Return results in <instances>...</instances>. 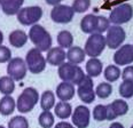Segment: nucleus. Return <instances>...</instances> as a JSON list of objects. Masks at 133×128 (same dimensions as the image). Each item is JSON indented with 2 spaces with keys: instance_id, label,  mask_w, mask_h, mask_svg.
<instances>
[{
  "instance_id": "nucleus-41",
  "label": "nucleus",
  "mask_w": 133,
  "mask_h": 128,
  "mask_svg": "<svg viewBox=\"0 0 133 128\" xmlns=\"http://www.w3.org/2000/svg\"><path fill=\"white\" fill-rule=\"evenodd\" d=\"M0 128H6L5 126H2V125H0Z\"/></svg>"
},
{
  "instance_id": "nucleus-34",
  "label": "nucleus",
  "mask_w": 133,
  "mask_h": 128,
  "mask_svg": "<svg viewBox=\"0 0 133 128\" xmlns=\"http://www.w3.org/2000/svg\"><path fill=\"white\" fill-rule=\"evenodd\" d=\"M12 58V51L7 46L0 45V63H8Z\"/></svg>"
},
{
  "instance_id": "nucleus-17",
  "label": "nucleus",
  "mask_w": 133,
  "mask_h": 128,
  "mask_svg": "<svg viewBox=\"0 0 133 128\" xmlns=\"http://www.w3.org/2000/svg\"><path fill=\"white\" fill-rule=\"evenodd\" d=\"M24 0H0V8L6 15L13 16L18 13Z\"/></svg>"
},
{
  "instance_id": "nucleus-33",
  "label": "nucleus",
  "mask_w": 133,
  "mask_h": 128,
  "mask_svg": "<svg viewBox=\"0 0 133 128\" xmlns=\"http://www.w3.org/2000/svg\"><path fill=\"white\" fill-rule=\"evenodd\" d=\"M91 6V0H74L72 10L75 13H85Z\"/></svg>"
},
{
  "instance_id": "nucleus-37",
  "label": "nucleus",
  "mask_w": 133,
  "mask_h": 128,
  "mask_svg": "<svg viewBox=\"0 0 133 128\" xmlns=\"http://www.w3.org/2000/svg\"><path fill=\"white\" fill-rule=\"evenodd\" d=\"M106 108H107V120H115L116 116L114 113V111L111 110V108H110V105L109 104L106 105Z\"/></svg>"
},
{
  "instance_id": "nucleus-25",
  "label": "nucleus",
  "mask_w": 133,
  "mask_h": 128,
  "mask_svg": "<svg viewBox=\"0 0 133 128\" xmlns=\"http://www.w3.org/2000/svg\"><path fill=\"white\" fill-rule=\"evenodd\" d=\"M15 90V81L8 76L0 77V93L2 95H12Z\"/></svg>"
},
{
  "instance_id": "nucleus-38",
  "label": "nucleus",
  "mask_w": 133,
  "mask_h": 128,
  "mask_svg": "<svg viewBox=\"0 0 133 128\" xmlns=\"http://www.w3.org/2000/svg\"><path fill=\"white\" fill-rule=\"evenodd\" d=\"M48 5H51V6H57V5L61 4V1H63V0H45Z\"/></svg>"
},
{
  "instance_id": "nucleus-42",
  "label": "nucleus",
  "mask_w": 133,
  "mask_h": 128,
  "mask_svg": "<svg viewBox=\"0 0 133 128\" xmlns=\"http://www.w3.org/2000/svg\"><path fill=\"white\" fill-rule=\"evenodd\" d=\"M131 128H133V125H132V126H131Z\"/></svg>"
},
{
  "instance_id": "nucleus-39",
  "label": "nucleus",
  "mask_w": 133,
  "mask_h": 128,
  "mask_svg": "<svg viewBox=\"0 0 133 128\" xmlns=\"http://www.w3.org/2000/svg\"><path fill=\"white\" fill-rule=\"evenodd\" d=\"M109 128H125L123 126V125L121 124V122H118V121H114L111 125L109 126Z\"/></svg>"
},
{
  "instance_id": "nucleus-26",
  "label": "nucleus",
  "mask_w": 133,
  "mask_h": 128,
  "mask_svg": "<svg viewBox=\"0 0 133 128\" xmlns=\"http://www.w3.org/2000/svg\"><path fill=\"white\" fill-rule=\"evenodd\" d=\"M109 105H110V108H111V110L114 111V113H115L116 118L125 116L126 113L129 112V104H127V102H125L123 98L115 99V101L112 103H110Z\"/></svg>"
},
{
  "instance_id": "nucleus-14",
  "label": "nucleus",
  "mask_w": 133,
  "mask_h": 128,
  "mask_svg": "<svg viewBox=\"0 0 133 128\" xmlns=\"http://www.w3.org/2000/svg\"><path fill=\"white\" fill-rule=\"evenodd\" d=\"M114 62L116 65H130L133 63V45H122L114 54Z\"/></svg>"
},
{
  "instance_id": "nucleus-24",
  "label": "nucleus",
  "mask_w": 133,
  "mask_h": 128,
  "mask_svg": "<svg viewBox=\"0 0 133 128\" xmlns=\"http://www.w3.org/2000/svg\"><path fill=\"white\" fill-rule=\"evenodd\" d=\"M57 44H59V47L61 48H70L72 47V44H74V35L72 33L68 30H62L57 33Z\"/></svg>"
},
{
  "instance_id": "nucleus-7",
  "label": "nucleus",
  "mask_w": 133,
  "mask_h": 128,
  "mask_svg": "<svg viewBox=\"0 0 133 128\" xmlns=\"http://www.w3.org/2000/svg\"><path fill=\"white\" fill-rule=\"evenodd\" d=\"M17 15V21L22 25H35L38 24L39 19L43 17V9L39 6H29V7H22Z\"/></svg>"
},
{
  "instance_id": "nucleus-6",
  "label": "nucleus",
  "mask_w": 133,
  "mask_h": 128,
  "mask_svg": "<svg viewBox=\"0 0 133 128\" xmlns=\"http://www.w3.org/2000/svg\"><path fill=\"white\" fill-rule=\"evenodd\" d=\"M25 64L28 71L32 74H39L46 69V58L43 53L39 52L37 48H31L26 53L25 56Z\"/></svg>"
},
{
  "instance_id": "nucleus-29",
  "label": "nucleus",
  "mask_w": 133,
  "mask_h": 128,
  "mask_svg": "<svg viewBox=\"0 0 133 128\" xmlns=\"http://www.w3.org/2000/svg\"><path fill=\"white\" fill-rule=\"evenodd\" d=\"M38 122L43 128H52L55 125V117L51 111H43L38 117Z\"/></svg>"
},
{
  "instance_id": "nucleus-8",
  "label": "nucleus",
  "mask_w": 133,
  "mask_h": 128,
  "mask_svg": "<svg viewBox=\"0 0 133 128\" xmlns=\"http://www.w3.org/2000/svg\"><path fill=\"white\" fill-rule=\"evenodd\" d=\"M133 17V7L130 4H121L110 12L109 22L112 25H121L127 23Z\"/></svg>"
},
{
  "instance_id": "nucleus-11",
  "label": "nucleus",
  "mask_w": 133,
  "mask_h": 128,
  "mask_svg": "<svg viewBox=\"0 0 133 128\" xmlns=\"http://www.w3.org/2000/svg\"><path fill=\"white\" fill-rule=\"evenodd\" d=\"M77 95L80 98V101L85 104H91L95 101V91H94V82L93 79L87 76H85L84 79L80 81L77 87Z\"/></svg>"
},
{
  "instance_id": "nucleus-2",
  "label": "nucleus",
  "mask_w": 133,
  "mask_h": 128,
  "mask_svg": "<svg viewBox=\"0 0 133 128\" xmlns=\"http://www.w3.org/2000/svg\"><path fill=\"white\" fill-rule=\"evenodd\" d=\"M31 42L35 45V48H37L39 52H48L52 48V35L49 32L40 24H35L29 30V34H28Z\"/></svg>"
},
{
  "instance_id": "nucleus-28",
  "label": "nucleus",
  "mask_w": 133,
  "mask_h": 128,
  "mask_svg": "<svg viewBox=\"0 0 133 128\" xmlns=\"http://www.w3.org/2000/svg\"><path fill=\"white\" fill-rule=\"evenodd\" d=\"M95 91V96L101 99H106L112 94V86L109 82H100L96 88L94 89Z\"/></svg>"
},
{
  "instance_id": "nucleus-19",
  "label": "nucleus",
  "mask_w": 133,
  "mask_h": 128,
  "mask_svg": "<svg viewBox=\"0 0 133 128\" xmlns=\"http://www.w3.org/2000/svg\"><path fill=\"white\" fill-rule=\"evenodd\" d=\"M28 34L23 30H14L8 35V41L15 48H22L28 42Z\"/></svg>"
},
{
  "instance_id": "nucleus-30",
  "label": "nucleus",
  "mask_w": 133,
  "mask_h": 128,
  "mask_svg": "<svg viewBox=\"0 0 133 128\" xmlns=\"http://www.w3.org/2000/svg\"><path fill=\"white\" fill-rule=\"evenodd\" d=\"M7 128H29V121L24 116H15L8 121Z\"/></svg>"
},
{
  "instance_id": "nucleus-4",
  "label": "nucleus",
  "mask_w": 133,
  "mask_h": 128,
  "mask_svg": "<svg viewBox=\"0 0 133 128\" xmlns=\"http://www.w3.org/2000/svg\"><path fill=\"white\" fill-rule=\"evenodd\" d=\"M57 74H59V78L62 81L72 83L74 86H78L80 81L86 76L84 70L79 65L71 64L69 62H64L63 64H61L59 66V70H57Z\"/></svg>"
},
{
  "instance_id": "nucleus-13",
  "label": "nucleus",
  "mask_w": 133,
  "mask_h": 128,
  "mask_svg": "<svg viewBox=\"0 0 133 128\" xmlns=\"http://www.w3.org/2000/svg\"><path fill=\"white\" fill-rule=\"evenodd\" d=\"M71 121L76 128H87L91 121V110L86 105H78L72 110Z\"/></svg>"
},
{
  "instance_id": "nucleus-31",
  "label": "nucleus",
  "mask_w": 133,
  "mask_h": 128,
  "mask_svg": "<svg viewBox=\"0 0 133 128\" xmlns=\"http://www.w3.org/2000/svg\"><path fill=\"white\" fill-rule=\"evenodd\" d=\"M119 95L123 98H132L133 97V82L131 81H123L118 87Z\"/></svg>"
},
{
  "instance_id": "nucleus-3",
  "label": "nucleus",
  "mask_w": 133,
  "mask_h": 128,
  "mask_svg": "<svg viewBox=\"0 0 133 128\" xmlns=\"http://www.w3.org/2000/svg\"><path fill=\"white\" fill-rule=\"evenodd\" d=\"M39 93L36 88L33 87H26L23 91L18 95L17 101H16V109L20 113H29L35 109L37 103L39 102Z\"/></svg>"
},
{
  "instance_id": "nucleus-22",
  "label": "nucleus",
  "mask_w": 133,
  "mask_h": 128,
  "mask_svg": "<svg viewBox=\"0 0 133 128\" xmlns=\"http://www.w3.org/2000/svg\"><path fill=\"white\" fill-rule=\"evenodd\" d=\"M72 115V106L69 102H57L54 106V116L57 117L61 120L70 118Z\"/></svg>"
},
{
  "instance_id": "nucleus-10",
  "label": "nucleus",
  "mask_w": 133,
  "mask_h": 128,
  "mask_svg": "<svg viewBox=\"0 0 133 128\" xmlns=\"http://www.w3.org/2000/svg\"><path fill=\"white\" fill-rule=\"evenodd\" d=\"M125 37V30L121 25H110L107 30L106 45L110 49H117L123 45Z\"/></svg>"
},
{
  "instance_id": "nucleus-36",
  "label": "nucleus",
  "mask_w": 133,
  "mask_h": 128,
  "mask_svg": "<svg viewBox=\"0 0 133 128\" xmlns=\"http://www.w3.org/2000/svg\"><path fill=\"white\" fill-rule=\"evenodd\" d=\"M54 128H76V127L68 121H60L56 125H54Z\"/></svg>"
},
{
  "instance_id": "nucleus-15",
  "label": "nucleus",
  "mask_w": 133,
  "mask_h": 128,
  "mask_svg": "<svg viewBox=\"0 0 133 128\" xmlns=\"http://www.w3.org/2000/svg\"><path fill=\"white\" fill-rule=\"evenodd\" d=\"M76 95V87L72 83L62 81L55 89V96L62 102H69Z\"/></svg>"
},
{
  "instance_id": "nucleus-18",
  "label": "nucleus",
  "mask_w": 133,
  "mask_h": 128,
  "mask_svg": "<svg viewBox=\"0 0 133 128\" xmlns=\"http://www.w3.org/2000/svg\"><path fill=\"white\" fill-rule=\"evenodd\" d=\"M85 56H86V54H85L84 49L78 46L70 47L68 52H65V58L68 60V62L71 64H76V65L84 62Z\"/></svg>"
},
{
  "instance_id": "nucleus-16",
  "label": "nucleus",
  "mask_w": 133,
  "mask_h": 128,
  "mask_svg": "<svg viewBox=\"0 0 133 128\" xmlns=\"http://www.w3.org/2000/svg\"><path fill=\"white\" fill-rule=\"evenodd\" d=\"M46 63L53 66H60L65 62V51L61 47H52L46 55Z\"/></svg>"
},
{
  "instance_id": "nucleus-23",
  "label": "nucleus",
  "mask_w": 133,
  "mask_h": 128,
  "mask_svg": "<svg viewBox=\"0 0 133 128\" xmlns=\"http://www.w3.org/2000/svg\"><path fill=\"white\" fill-rule=\"evenodd\" d=\"M40 108L43 111H51L55 106V94L52 90H45L40 96Z\"/></svg>"
},
{
  "instance_id": "nucleus-12",
  "label": "nucleus",
  "mask_w": 133,
  "mask_h": 128,
  "mask_svg": "<svg viewBox=\"0 0 133 128\" xmlns=\"http://www.w3.org/2000/svg\"><path fill=\"white\" fill-rule=\"evenodd\" d=\"M75 12L72 10L71 6L68 5H57L54 6L51 10V18L52 21L59 24H68L74 19Z\"/></svg>"
},
{
  "instance_id": "nucleus-1",
  "label": "nucleus",
  "mask_w": 133,
  "mask_h": 128,
  "mask_svg": "<svg viewBox=\"0 0 133 128\" xmlns=\"http://www.w3.org/2000/svg\"><path fill=\"white\" fill-rule=\"evenodd\" d=\"M109 26L110 22L107 17L98 16L94 14H87L80 21V29L83 32L87 33V34H93V33L102 34L104 31H107Z\"/></svg>"
},
{
  "instance_id": "nucleus-5",
  "label": "nucleus",
  "mask_w": 133,
  "mask_h": 128,
  "mask_svg": "<svg viewBox=\"0 0 133 128\" xmlns=\"http://www.w3.org/2000/svg\"><path fill=\"white\" fill-rule=\"evenodd\" d=\"M106 47V37L100 33H93L90 34L85 42L84 52L86 56H90L91 58H98V56L103 53Z\"/></svg>"
},
{
  "instance_id": "nucleus-21",
  "label": "nucleus",
  "mask_w": 133,
  "mask_h": 128,
  "mask_svg": "<svg viewBox=\"0 0 133 128\" xmlns=\"http://www.w3.org/2000/svg\"><path fill=\"white\" fill-rule=\"evenodd\" d=\"M16 109V101L12 95H5L0 98V115L4 117L13 115Z\"/></svg>"
},
{
  "instance_id": "nucleus-35",
  "label": "nucleus",
  "mask_w": 133,
  "mask_h": 128,
  "mask_svg": "<svg viewBox=\"0 0 133 128\" xmlns=\"http://www.w3.org/2000/svg\"><path fill=\"white\" fill-rule=\"evenodd\" d=\"M123 81H131L133 82V65H127L122 72Z\"/></svg>"
},
{
  "instance_id": "nucleus-40",
  "label": "nucleus",
  "mask_w": 133,
  "mask_h": 128,
  "mask_svg": "<svg viewBox=\"0 0 133 128\" xmlns=\"http://www.w3.org/2000/svg\"><path fill=\"white\" fill-rule=\"evenodd\" d=\"M2 42H4V33L0 30V45H2Z\"/></svg>"
},
{
  "instance_id": "nucleus-20",
  "label": "nucleus",
  "mask_w": 133,
  "mask_h": 128,
  "mask_svg": "<svg viewBox=\"0 0 133 128\" xmlns=\"http://www.w3.org/2000/svg\"><path fill=\"white\" fill-rule=\"evenodd\" d=\"M86 76L90 78H96L103 71V64L99 58H90L86 62Z\"/></svg>"
},
{
  "instance_id": "nucleus-27",
  "label": "nucleus",
  "mask_w": 133,
  "mask_h": 128,
  "mask_svg": "<svg viewBox=\"0 0 133 128\" xmlns=\"http://www.w3.org/2000/svg\"><path fill=\"white\" fill-rule=\"evenodd\" d=\"M121 76H122V71L117 65H114L112 64V65H108L107 68L104 69L103 77H104V79H106V81L109 83L117 81L121 78Z\"/></svg>"
},
{
  "instance_id": "nucleus-9",
  "label": "nucleus",
  "mask_w": 133,
  "mask_h": 128,
  "mask_svg": "<svg viewBox=\"0 0 133 128\" xmlns=\"http://www.w3.org/2000/svg\"><path fill=\"white\" fill-rule=\"evenodd\" d=\"M28 68L25 61L21 57H13L7 64V74L14 81H21L26 77Z\"/></svg>"
},
{
  "instance_id": "nucleus-43",
  "label": "nucleus",
  "mask_w": 133,
  "mask_h": 128,
  "mask_svg": "<svg viewBox=\"0 0 133 128\" xmlns=\"http://www.w3.org/2000/svg\"><path fill=\"white\" fill-rule=\"evenodd\" d=\"M106 1H108V0H106Z\"/></svg>"
},
{
  "instance_id": "nucleus-32",
  "label": "nucleus",
  "mask_w": 133,
  "mask_h": 128,
  "mask_svg": "<svg viewBox=\"0 0 133 128\" xmlns=\"http://www.w3.org/2000/svg\"><path fill=\"white\" fill-rule=\"evenodd\" d=\"M92 115H93L94 120H96V121L107 120V108H106V105H102V104L95 105L94 109H93Z\"/></svg>"
}]
</instances>
